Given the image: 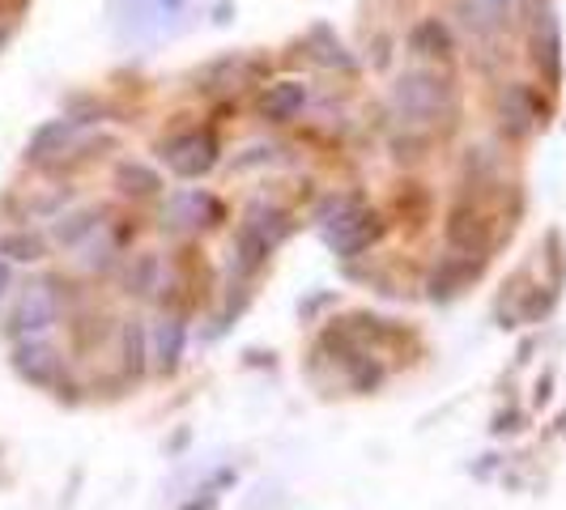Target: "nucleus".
<instances>
[{"label": "nucleus", "mask_w": 566, "mask_h": 510, "mask_svg": "<svg viewBox=\"0 0 566 510\" xmlns=\"http://www.w3.org/2000/svg\"><path fill=\"white\" fill-rule=\"evenodd\" d=\"M209 204H218V200H209L205 192H184V196H175L167 204V222L175 230H197L200 209H209Z\"/></svg>", "instance_id": "obj_16"}, {"label": "nucleus", "mask_w": 566, "mask_h": 510, "mask_svg": "<svg viewBox=\"0 0 566 510\" xmlns=\"http://www.w3.org/2000/svg\"><path fill=\"white\" fill-rule=\"evenodd\" d=\"M4 34H9V30H4V26H0V43H4Z\"/></svg>", "instance_id": "obj_23"}, {"label": "nucleus", "mask_w": 566, "mask_h": 510, "mask_svg": "<svg viewBox=\"0 0 566 510\" xmlns=\"http://www.w3.org/2000/svg\"><path fill=\"white\" fill-rule=\"evenodd\" d=\"M154 277H158V259H154V255H142V259L128 268V289L154 294Z\"/></svg>", "instance_id": "obj_21"}, {"label": "nucleus", "mask_w": 566, "mask_h": 510, "mask_svg": "<svg viewBox=\"0 0 566 510\" xmlns=\"http://www.w3.org/2000/svg\"><path fill=\"white\" fill-rule=\"evenodd\" d=\"M18 370L34 379V383H48L52 379V370H56V353L43 344V340H22L18 344Z\"/></svg>", "instance_id": "obj_14"}, {"label": "nucleus", "mask_w": 566, "mask_h": 510, "mask_svg": "<svg viewBox=\"0 0 566 510\" xmlns=\"http://www.w3.org/2000/svg\"><path fill=\"white\" fill-rule=\"evenodd\" d=\"M184 340H188V328H184L179 315H163V319L154 323V366L163 370V374H170V370L179 366Z\"/></svg>", "instance_id": "obj_9"}, {"label": "nucleus", "mask_w": 566, "mask_h": 510, "mask_svg": "<svg viewBox=\"0 0 566 510\" xmlns=\"http://www.w3.org/2000/svg\"><path fill=\"white\" fill-rule=\"evenodd\" d=\"M392 107L405 124H439L443 115L455 111V94L452 82L430 73V68H413V73H400L392 85Z\"/></svg>", "instance_id": "obj_2"}, {"label": "nucleus", "mask_w": 566, "mask_h": 510, "mask_svg": "<svg viewBox=\"0 0 566 510\" xmlns=\"http://www.w3.org/2000/svg\"><path fill=\"white\" fill-rule=\"evenodd\" d=\"M163 149V162L184 179H200L209 174L218 162V137L209 128H192V132H175L170 141L158 145Z\"/></svg>", "instance_id": "obj_4"}, {"label": "nucleus", "mask_w": 566, "mask_h": 510, "mask_svg": "<svg viewBox=\"0 0 566 510\" xmlns=\"http://www.w3.org/2000/svg\"><path fill=\"white\" fill-rule=\"evenodd\" d=\"M137 4V22H154V26H167L175 13H184L188 9V0H133Z\"/></svg>", "instance_id": "obj_20"}, {"label": "nucleus", "mask_w": 566, "mask_h": 510, "mask_svg": "<svg viewBox=\"0 0 566 510\" xmlns=\"http://www.w3.org/2000/svg\"><path fill=\"white\" fill-rule=\"evenodd\" d=\"M69 141H73V124H69V119L43 124V128L34 132V141H30L27 158H30V162H48V158L64 153V145H69Z\"/></svg>", "instance_id": "obj_13"}, {"label": "nucleus", "mask_w": 566, "mask_h": 510, "mask_svg": "<svg viewBox=\"0 0 566 510\" xmlns=\"http://www.w3.org/2000/svg\"><path fill=\"white\" fill-rule=\"evenodd\" d=\"M478 268H482V264H473L469 255H455V259H448V264L434 273L430 294H434V298H452V294H460V285L469 281V277H478Z\"/></svg>", "instance_id": "obj_15"}, {"label": "nucleus", "mask_w": 566, "mask_h": 510, "mask_svg": "<svg viewBox=\"0 0 566 510\" xmlns=\"http://www.w3.org/2000/svg\"><path fill=\"white\" fill-rule=\"evenodd\" d=\"M273 252V243L252 226V222H243L239 234H234V264H239V273H255L264 259Z\"/></svg>", "instance_id": "obj_12"}, {"label": "nucleus", "mask_w": 566, "mask_h": 510, "mask_svg": "<svg viewBox=\"0 0 566 510\" xmlns=\"http://www.w3.org/2000/svg\"><path fill=\"white\" fill-rule=\"evenodd\" d=\"M533 60L549 85L563 82V34H558V18L549 13V4H541L533 18Z\"/></svg>", "instance_id": "obj_5"}, {"label": "nucleus", "mask_w": 566, "mask_h": 510, "mask_svg": "<svg viewBox=\"0 0 566 510\" xmlns=\"http://www.w3.org/2000/svg\"><path fill=\"white\" fill-rule=\"evenodd\" d=\"M511 9H515V0H464L460 18H464V26L478 30V34H499L511 22Z\"/></svg>", "instance_id": "obj_10"}, {"label": "nucleus", "mask_w": 566, "mask_h": 510, "mask_svg": "<svg viewBox=\"0 0 566 510\" xmlns=\"http://www.w3.org/2000/svg\"><path fill=\"white\" fill-rule=\"evenodd\" d=\"M315 222L324 230V243H328L333 255H340V259H354L358 252H367L370 243L384 238V217H379L363 196H354V192L324 200L319 213H315Z\"/></svg>", "instance_id": "obj_1"}, {"label": "nucleus", "mask_w": 566, "mask_h": 510, "mask_svg": "<svg viewBox=\"0 0 566 510\" xmlns=\"http://www.w3.org/2000/svg\"><path fill=\"white\" fill-rule=\"evenodd\" d=\"M94 230H98V213H94V209L69 213V217H60L56 243H64V247H77V243H82V238H90Z\"/></svg>", "instance_id": "obj_18"}, {"label": "nucleus", "mask_w": 566, "mask_h": 510, "mask_svg": "<svg viewBox=\"0 0 566 510\" xmlns=\"http://www.w3.org/2000/svg\"><path fill=\"white\" fill-rule=\"evenodd\" d=\"M409 47H413L418 56L448 60L452 56V30L443 26L439 18H426V22H418V26L409 30Z\"/></svg>", "instance_id": "obj_11"}, {"label": "nucleus", "mask_w": 566, "mask_h": 510, "mask_svg": "<svg viewBox=\"0 0 566 510\" xmlns=\"http://www.w3.org/2000/svg\"><path fill=\"white\" fill-rule=\"evenodd\" d=\"M485 234H490V222L478 204H455L452 217H448V243L455 252H482L485 247Z\"/></svg>", "instance_id": "obj_7"}, {"label": "nucleus", "mask_w": 566, "mask_h": 510, "mask_svg": "<svg viewBox=\"0 0 566 510\" xmlns=\"http://www.w3.org/2000/svg\"><path fill=\"white\" fill-rule=\"evenodd\" d=\"M163 183H158V174L142 162H124L119 167V192H128V196H154Z\"/></svg>", "instance_id": "obj_19"}, {"label": "nucleus", "mask_w": 566, "mask_h": 510, "mask_svg": "<svg viewBox=\"0 0 566 510\" xmlns=\"http://www.w3.org/2000/svg\"><path fill=\"white\" fill-rule=\"evenodd\" d=\"M307 107V85L303 82H277L264 89V98H260V119H269V124H290L294 115H303Z\"/></svg>", "instance_id": "obj_8"}, {"label": "nucleus", "mask_w": 566, "mask_h": 510, "mask_svg": "<svg viewBox=\"0 0 566 510\" xmlns=\"http://www.w3.org/2000/svg\"><path fill=\"white\" fill-rule=\"evenodd\" d=\"M499 115H503V128H507L511 137H524V132H533L545 119V107H541L537 94L528 85H507L503 98H499Z\"/></svg>", "instance_id": "obj_6"}, {"label": "nucleus", "mask_w": 566, "mask_h": 510, "mask_svg": "<svg viewBox=\"0 0 566 510\" xmlns=\"http://www.w3.org/2000/svg\"><path fill=\"white\" fill-rule=\"evenodd\" d=\"M60 319V294L52 281H30L13 307H9V337L13 340H43Z\"/></svg>", "instance_id": "obj_3"}, {"label": "nucleus", "mask_w": 566, "mask_h": 510, "mask_svg": "<svg viewBox=\"0 0 566 510\" xmlns=\"http://www.w3.org/2000/svg\"><path fill=\"white\" fill-rule=\"evenodd\" d=\"M0 255H4V259L34 264V259H43V238H39V234H30V230H13V234H4V238H0Z\"/></svg>", "instance_id": "obj_17"}, {"label": "nucleus", "mask_w": 566, "mask_h": 510, "mask_svg": "<svg viewBox=\"0 0 566 510\" xmlns=\"http://www.w3.org/2000/svg\"><path fill=\"white\" fill-rule=\"evenodd\" d=\"M4 289H9V264H4V255H0V298H4Z\"/></svg>", "instance_id": "obj_22"}]
</instances>
